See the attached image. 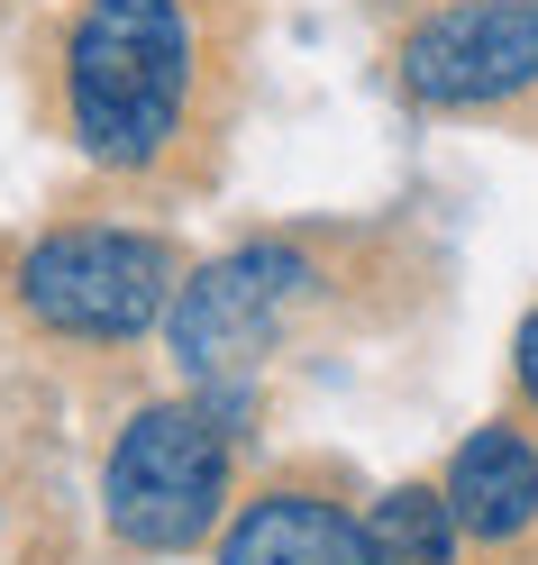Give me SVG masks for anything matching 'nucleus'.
<instances>
[{
    "label": "nucleus",
    "instance_id": "nucleus-6",
    "mask_svg": "<svg viewBox=\"0 0 538 565\" xmlns=\"http://www.w3.org/2000/svg\"><path fill=\"white\" fill-rule=\"evenodd\" d=\"M439 492H447V511H456V529L475 547L529 539V529H538V447H529V429L484 419V429L456 447V466H447Z\"/></svg>",
    "mask_w": 538,
    "mask_h": 565
},
{
    "label": "nucleus",
    "instance_id": "nucleus-7",
    "mask_svg": "<svg viewBox=\"0 0 538 565\" xmlns=\"http://www.w3.org/2000/svg\"><path fill=\"white\" fill-rule=\"evenodd\" d=\"M220 565H375V556H366V520H347L338 502L283 483V492H256L229 520Z\"/></svg>",
    "mask_w": 538,
    "mask_h": 565
},
{
    "label": "nucleus",
    "instance_id": "nucleus-4",
    "mask_svg": "<svg viewBox=\"0 0 538 565\" xmlns=\"http://www.w3.org/2000/svg\"><path fill=\"white\" fill-rule=\"evenodd\" d=\"M310 282H319L310 256L283 246V237L229 246L220 265L183 274V292H173V310H165V338H173V356H183V374L201 383V393H238V383L274 356V338L302 310Z\"/></svg>",
    "mask_w": 538,
    "mask_h": 565
},
{
    "label": "nucleus",
    "instance_id": "nucleus-2",
    "mask_svg": "<svg viewBox=\"0 0 538 565\" xmlns=\"http://www.w3.org/2000/svg\"><path fill=\"white\" fill-rule=\"evenodd\" d=\"M220 502H229V429L210 402H156L119 429L110 475H101V511L128 547L147 556L201 547L220 529Z\"/></svg>",
    "mask_w": 538,
    "mask_h": 565
},
{
    "label": "nucleus",
    "instance_id": "nucleus-9",
    "mask_svg": "<svg viewBox=\"0 0 538 565\" xmlns=\"http://www.w3.org/2000/svg\"><path fill=\"white\" fill-rule=\"evenodd\" d=\"M511 374H520V402L538 411V310L520 320V338H511Z\"/></svg>",
    "mask_w": 538,
    "mask_h": 565
},
{
    "label": "nucleus",
    "instance_id": "nucleus-8",
    "mask_svg": "<svg viewBox=\"0 0 538 565\" xmlns=\"http://www.w3.org/2000/svg\"><path fill=\"white\" fill-rule=\"evenodd\" d=\"M456 547H465V529H456L439 483H392L366 511V556L375 565H456Z\"/></svg>",
    "mask_w": 538,
    "mask_h": 565
},
{
    "label": "nucleus",
    "instance_id": "nucleus-5",
    "mask_svg": "<svg viewBox=\"0 0 538 565\" xmlns=\"http://www.w3.org/2000/svg\"><path fill=\"white\" fill-rule=\"evenodd\" d=\"M402 92L429 110H502L538 92V0H456L402 38Z\"/></svg>",
    "mask_w": 538,
    "mask_h": 565
},
{
    "label": "nucleus",
    "instance_id": "nucleus-1",
    "mask_svg": "<svg viewBox=\"0 0 538 565\" xmlns=\"http://www.w3.org/2000/svg\"><path fill=\"white\" fill-rule=\"evenodd\" d=\"M201 28L183 0H83L64 28V119L92 164H156L192 119Z\"/></svg>",
    "mask_w": 538,
    "mask_h": 565
},
{
    "label": "nucleus",
    "instance_id": "nucleus-3",
    "mask_svg": "<svg viewBox=\"0 0 538 565\" xmlns=\"http://www.w3.org/2000/svg\"><path fill=\"white\" fill-rule=\"evenodd\" d=\"M173 292H183V265H173L165 237L137 228H55L19 256V310L55 338H92L119 347L137 329H156Z\"/></svg>",
    "mask_w": 538,
    "mask_h": 565
}]
</instances>
